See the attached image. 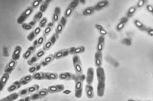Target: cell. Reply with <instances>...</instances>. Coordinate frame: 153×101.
I'll use <instances>...</instances> for the list:
<instances>
[{"label": "cell", "instance_id": "1", "mask_svg": "<svg viewBox=\"0 0 153 101\" xmlns=\"http://www.w3.org/2000/svg\"><path fill=\"white\" fill-rule=\"evenodd\" d=\"M96 75L97 79V94L99 97H103L105 94V72L102 67L97 68Z\"/></svg>", "mask_w": 153, "mask_h": 101}, {"label": "cell", "instance_id": "2", "mask_svg": "<svg viewBox=\"0 0 153 101\" xmlns=\"http://www.w3.org/2000/svg\"><path fill=\"white\" fill-rule=\"evenodd\" d=\"M85 79V76L83 74L77 75L75 85V96L77 98H81L83 94V82Z\"/></svg>", "mask_w": 153, "mask_h": 101}, {"label": "cell", "instance_id": "3", "mask_svg": "<svg viewBox=\"0 0 153 101\" xmlns=\"http://www.w3.org/2000/svg\"><path fill=\"white\" fill-rule=\"evenodd\" d=\"M34 9L31 6H29L27 7L25 10L21 14V15L18 17L17 22L18 24H22L25 23V21L27 20L28 18L33 12Z\"/></svg>", "mask_w": 153, "mask_h": 101}, {"label": "cell", "instance_id": "4", "mask_svg": "<svg viewBox=\"0 0 153 101\" xmlns=\"http://www.w3.org/2000/svg\"><path fill=\"white\" fill-rule=\"evenodd\" d=\"M73 62L75 71L76 72L77 75L83 74L82 64L78 55H74V56L73 58Z\"/></svg>", "mask_w": 153, "mask_h": 101}, {"label": "cell", "instance_id": "5", "mask_svg": "<svg viewBox=\"0 0 153 101\" xmlns=\"http://www.w3.org/2000/svg\"><path fill=\"white\" fill-rule=\"evenodd\" d=\"M49 93H57L63 91L65 90V86L63 84H57L50 85L47 88Z\"/></svg>", "mask_w": 153, "mask_h": 101}, {"label": "cell", "instance_id": "6", "mask_svg": "<svg viewBox=\"0 0 153 101\" xmlns=\"http://www.w3.org/2000/svg\"><path fill=\"white\" fill-rule=\"evenodd\" d=\"M17 65V61L11 59L8 62L4 68V72H6V73H8V74H11L15 69Z\"/></svg>", "mask_w": 153, "mask_h": 101}, {"label": "cell", "instance_id": "7", "mask_svg": "<svg viewBox=\"0 0 153 101\" xmlns=\"http://www.w3.org/2000/svg\"><path fill=\"white\" fill-rule=\"evenodd\" d=\"M85 79L88 85H92L94 79V70L93 68L90 67L87 69Z\"/></svg>", "mask_w": 153, "mask_h": 101}, {"label": "cell", "instance_id": "8", "mask_svg": "<svg viewBox=\"0 0 153 101\" xmlns=\"http://www.w3.org/2000/svg\"><path fill=\"white\" fill-rule=\"evenodd\" d=\"M77 75L69 72H61L58 75V78L61 80H75Z\"/></svg>", "mask_w": 153, "mask_h": 101}, {"label": "cell", "instance_id": "9", "mask_svg": "<svg viewBox=\"0 0 153 101\" xmlns=\"http://www.w3.org/2000/svg\"><path fill=\"white\" fill-rule=\"evenodd\" d=\"M10 75L11 74L8 73L4 72L1 77H0V92H1L7 85V82L10 78Z\"/></svg>", "mask_w": 153, "mask_h": 101}, {"label": "cell", "instance_id": "10", "mask_svg": "<svg viewBox=\"0 0 153 101\" xmlns=\"http://www.w3.org/2000/svg\"><path fill=\"white\" fill-rule=\"evenodd\" d=\"M22 52V47L20 45H17L12 54L11 59L18 62V60L20 59Z\"/></svg>", "mask_w": 153, "mask_h": 101}, {"label": "cell", "instance_id": "11", "mask_svg": "<svg viewBox=\"0 0 153 101\" xmlns=\"http://www.w3.org/2000/svg\"><path fill=\"white\" fill-rule=\"evenodd\" d=\"M94 63L97 68L102 67L103 63V54L102 52H96L94 56Z\"/></svg>", "mask_w": 153, "mask_h": 101}, {"label": "cell", "instance_id": "12", "mask_svg": "<svg viewBox=\"0 0 153 101\" xmlns=\"http://www.w3.org/2000/svg\"><path fill=\"white\" fill-rule=\"evenodd\" d=\"M61 13V7H59V6L55 7V9H54L52 18H51V20H52L53 23H55L59 20V17H60Z\"/></svg>", "mask_w": 153, "mask_h": 101}, {"label": "cell", "instance_id": "13", "mask_svg": "<svg viewBox=\"0 0 153 101\" xmlns=\"http://www.w3.org/2000/svg\"><path fill=\"white\" fill-rule=\"evenodd\" d=\"M36 48H37L34 47L33 45L30 46V47H28V48L26 49V51L23 54V58L25 60H28L31 57L32 55L34 54V52L36 51Z\"/></svg>", "mask_w": 153, "mask_h": 101}, {"label": "cell", "instance_id": "14", "mask_svg": "<svg viewBox=\"0 0 153 101\" xmlns=\"http://www.w3.org/2000/svg\"><path fill=\"white\" fill-rule=\"evenodd\" d=\"M69 54V52L68 49H61L55 52V54H54V57H55V59L58 60L67 57Z\"/></svg>", "mask_w": 153, "mask_h": 101}, {"label": "cell", "instance_id": "15", "mask_svg": "<svg viewBox=\"0 0 153 101\" xmlns=\"http://www.w3.org/2000/svg\"><path fill=\"white\" fill-rule=\"evenodd\" d=\"M22 86V85L20 82V81L19 80H16L14 82H13V83L9 87H8L7 90L9 93H12L15 92V91H17V90H19V88H20Z\"/></svg>", "mask_w": 153, "mask_h": 101}, {"label": "cell", "instance_id": "16", "mask_svg": "<svg viewBox=\"0 0 153 101\" xmlns=\"http://www.w3.org/2000/svg\"><path fill=\"white\" fill-rule=\"evenodd\" d=\"M85 93L88 99H93L94 96V88L92 85L86 84L85 86Z\"/></svg>", "mask_w": 153, "mask_h": 101}, {"label": "cell", "instance_id": "17", "mask_svg": "<svg viewBox=\"0 0 153 101\" xmlns=\"http://www.w3.org/2000/svg\"><path fill=\"white\" fill-rule=\"evenodd\" d=\"M19 97V95L18 93L14 92L11 93L9 95L0 99V101H15Z\"/></svg>", "mask_w": 153, "mask_h": 101}, {"label": "cell", "instance_id": "18", "mask_svg": "<svg viewBox=\"0 0 153 101\" xmlns=\"http://www.w3.org/2000/svg\"><path fill=\"white\" fill-rule=\"evenodd\" d=\"M54 26H55V23H53L52 21L47 23V26L45 27V29L43 31V36H44L45 37H46L47 36H48L52 31Z\"/></svg>", "mask_w": 153, "mask_h": 101}, {"label": "cell", "instance_id": "19", "mask_svg": "<svg viewBox=\"0 0 153 101\" xmlns=\"http://www.w3.org/2000/svg\"><path fill=\"white\" fill-rule=\"evenodd\" d=\"M54 60H55V57H54V55L50 54L41 62V65H42V67H46L48 65H49L50 63H51Z\"/></svg>", "mask_w": 153, "mask_h": 101}, {"label": "cell", "instance_id": "20", "mask_svg": "<svg viewBox=\"0 0 153 101\" xmlns=\"http://www.w3.org/2000/svg\"><path fill=\"white\" fill-rule=\"evenodd\" d=\"M104 43H105V39L104 36H100L98 39V42L96 47L97 52H102L104 48Z\"/></svg>", "mask_w": 153, "mask_h": 101}, {"label": "cell", "instance_id": "21", "mask_svg": "<svg viewBox=\"0 0 153 101\" xmlns=\"http://www.w3.org/2000/svg\"><path fill=\"white\" fill-rule=\"evenodd\" d=\"M33 78L34 80H46V72H36L32 74Z\"/></svg>", "mask_w": 153, "mask_h": 101}, {"label": "cell", "instance_id": "22", "mask_svg": "<svg viewBox=\"0 0 153 101\" xmlns=\"http://www.w3.org/2000/svg\"><path fill=\"white\" fill-rule=\"evenodd\" d=\"M33 80V76L31 74H28V75H26L25 76H23V77H22L20 79V82L21 83L22 85H26L30 83V82Z\"/></svg>", "mask_w": 153, "mask_h": 101}, {"label": "cell", "instance_id": "23", "mask_svg": "<svg viewBox=\"0 0 153 101\" xmlns=\"http://www.w3.org/2000/svg\"><path fill=\"white\" fill-rule=\"evenodd\" d=\"M128 20H129L128 17L123 18L122 19L120 20V21L119 22V23L117 24V26L116 27V31H121L122 29H123L125 24H126V23L128 21Z\"/></svg>", "mask_w": 153, "mask_h": 101}, {"label": "cell", "instance_id": "24", "mask_svg": "<svg viewBox=\"0 0 153 101\" xmlns=\"http://www.w3.org/2000/svg\"><path fill=\"white\" fill-rule=\"evenodd\" d=\"M42 68L41 63H36L34 65L31 66V67L28 69V72L30 74H34V73L39 71V70Z\"/></svg>", "mask_w": 153, "mask_h": 101}, {"label": "cell", "instance_id": "25", "mask_svg": "<svg viewBox=\"0 0 153 101\" xmlns=\"http://www.w3.org/2000/svg\"><path fill=\"white\" fill-rule=\"evenodd\" d=\"M51 2V1H49V0H46V1H43L42 4L40 6V8H39V11L41 12L42 13H44L46 12L47 10V9L50 5V3Z\"/></svg>", "mask_w": 153, "mask_h": 101}, {"label": "cell", "instance_id": "26", "mask_svg": "<svg viewBox=\"0 0 153 101\" xmlns=\"http://www.w3.org/2000/svg\"><path fill=\"white\" fill-rule=\"evenodd\" d=\"M109 1H105V0H104V1H101L99 2H98L97 3V4L94 6L96 10H99V9H102L105 7H107L108 5H109Z\"/></svg>", "mask_w": 153, "mask_h": 101}, {"label": "cell", "instance_id": "27", "mask_svg": "<svg viewBox=\"0 0 153 101\" xmlns=\"http://www.w3.org/2000/svg\"><path fill=\"white\" fill-rule=\"evenodd\" d=\"M58 79V74L56 72H46V80H55Z\"/></svg>", "mask_w": 153, "mask_h": 101}, {"label": "cell", "instance_id": "28", "mask_svg": "<svg viewBox=\"0 0 153 101\" xmlns=\"http://www.w3.org/2000/svg\"><path fill=\"white\" fill-rule=\"evenodd\" d=\"M133 23H134L135 26H136L139 30L142 31H146L147 27H146V26L144 25L140 20H135Z\"/></svg>", "mask_w": 153, "mask_h": 101}, {"label": "cell", "instance_id": "29", "mask_svg": "<svg viewBox=\"0 0 153 101\" xmlns=\"http://www.w3.org/2000/svg\"><path fill=\"white\" fill-rule=\"evenodd\" d=\"M96 9L94 7H89L86 8L85 10L83 11V14L84 15H92L93 14H94L96 11Z\"/></svg>", "mask_w": 153, "mask_h": 101}, {"label": "cell", "instance_id": "30", "mask_svg": "<svg viewBox=\"0 0 153 101\" xmlns=\"http://www.w3.org/2000/svg\"><path fill=\"white\" fill-rule=\"evenodd\" d=\"M26 88H27V90H28V92L29 94L32 93H35L39 90V85L34 84V85H31Z\"/></svg>", "mask_w": 153, "mask_h": 101}, {"label": "cell", "instance_id": "31", "mask_svg": "<svg viewBox=\"0 0 153 101\" xmlns=\"http://www.w3.org/2000/svg\"><path fill=\"white\" fill-rule=\"evenodd\" d=\"M39 59L36 57V56L34 54V56H33L32 57H31L28 60V62H27V64H28V65L30 66H32L33 65H34V64L36 63V62L39 60Z\"/></svg>", "mask_w": 153, "mask_h": 101}, {"label": "cell", "instance_id": "32", "mask_svg": "<svg viewBox=\"0 0 153 101\" xmlns=\"http://www.w3.org/2000/svg\"><path fill=\"white\" fill-rule=\"evenodd\" d=\"M37 92L39 94V95L40 96L41 98H43V97L47 96L49 93L47 88H42L40 90H38Z\"/></svg>", "mask_w": 153, "mask_h": 101}, {"label": "cell", "instance_id": "33", "mask_svg": "<svg viewBox=\"0 0 153 101\" xmlns=\"http://www.w3.org/2000/svg\"><path fill=\"white\" fill-rule=\"evenodd\" d=\"M48 23V19L47 17H43L42 19L39 21V27L41 28H44L46 27Z\"/></svg>", "mask_w": 153, "mask_h": 101}, {"label": "cell", "instance_id": "34", "mask_svg": "<svg viewBox=\"0 0 153 101\" xmlns=\"http://www.w3.org/2000/svg\"><path fill=\"white\" fill-rule=\"evenodd\" d=\"M137 8L136 6H133L131 7L129 9V10L128 11V12H127L128 17L129 18V17L132 16L135 13H136V11H137Z\"/></svg>", "mask_w": 153, "mask_h": 101}, {"label": "cell", "instance_id": "35", "mask_svg": "<svg viewBox=\"0 0 153 101\" xmlns=\"http://www.w3.org/2000/svg\"><path fill=\"white\" fill-rule=\"evenodd\" d=\"M73 11H74V9L73 8H71L70 7L68 6L65 10L64 16H65L66 18H68L70 16V15H72V14H73Z\"/></svg>", "mask_w": 153, "mask_h": 101}, {"label": "cell", "instance_id": "36", "mask_svg": "<svg viewBox=\"0 0 153 101\" xmlns=\"http://www.w3.org/2000/svg\"><path fill=\"white\" fill-rule=\"evenodd\" d=\"M42 18H43V13L39 11L34 15V16H33V20H34V21H36V22H38L42 19Z\"/></svg>", "mask_w": 153, "mask_h": 101}, {"label": "cell", "instance_id": "37", "mask_svg": "<svg viewBox=\"0 0 153 101\" xmlns=\"http://www.w3.org/2000/svg\"><path fill=\"white\" fill-rule=\"evenodd\" d=\"M53 44H52L51 41L50 40H48L46 43H45V44L44 45L43 49L46 51H47L50 49L51 48V47H53Z\"/></svg>", "mask_w": 153, "mask_h": 101}, {"label": "cell", "instance_id": "38", "mask_svg": "<svg viewBox=\"0 0 153 101\" xmlns=\"http://www.w3.org/2000/svg\"><path fill=\"white\" fill-rule=\"evenodd\" d=\"M65 27H63V26H62L61 23H59L58 22L57 27H56V29H55V34H58V35H59L60 34L62 33V31H63Z\"/></svg>", "mask_w": 153, "mask_h": 101}, {"label": "cell", "instance_id": "39", "mask_svg": "<svg viewBox=\"0 0 153 101\" xmlns=\"http://www.w3.org/2000/svg\"><path fill=\"white\" fill-rule=\"evenodd\" d=\"M85 51V47H83V46H82V47H80L75 48L74 54L78 55L79 54L84 52Z\"/></svg>", "mask_w": 153, "mask_h": 101}, {"label": "cell", "instance_id": "40", "mask_svg": "<svg viewBox=\"0 0 153 101\" xmlns=\"http://www.w3.org/2000/svg\"><path fill=\"white\" fill-rule=\"evenodd\" d=\"M43 1H42V0H35V1H33L32 2V4H31V7L34 9L38 7L39 6H41V4H42Z\"/></svg>", "mask_w": 153, "mask_h": 101}, {"label": "cell", "instance_id": "41", "mask_svg": "<svg viewBox=\"0 0 153 101\" xmlns=\"http://www.w3.org/2000/svg\"><path fill=\"white\" fill-rule=\"evenodd\" d=\"M46 51H45L44 49H40L39 51H38L35 54V55L36 56V57L39 59H41V57H42L45 54H46Z\"/></svg>", "mask_w": 153, "mask_h": 101}, {"label": "cell", "instance_id": "42", "mask_svg": "<svg viewBox=\"0 0 153 101\" xmlns=\"http://www.w3.org/2000/svg\"><path fill=\"white\" fill-rule=\"evenodd\" d=\"M59 35H58V34H53V35L51 37V38L49 39L50 41H51V42L52 43V44L54 45L55 44V43L57 42V41L58 40V39H59Z\"/></svg>", "mask_w": 153, "mask_h": 101}, {"label": "cell", "instance_id": "43", "mask_svg": "<svg viewBox=\"0 0 153 101\" xmlns=\"http://www.w3.org/2000/svg\"><path fill=\"white\" fill-rule=\"evenodd\" d=\"M36 35L34 32V31H33L32 32H31L28 35V36H27V39H28L30 42H32V41H34L36 39Z\"/></svg>", "mask_w": 153, "mask_h": 101}, {"label": "cell", "instance_id": "44", "mask_svg": "<svg viewBox=\"0 0 153 101\" xmlns=\"http://www.w3.org/2000/svg\"><path fill=\"white\" fill-rule=\"evenodd\" d=\"M21 25H22V29L25 30V31H30V30H31L33 29V27L31 26L28 23H24Z\"/></svg>", "mask_w": 153, "mask_h": 101}, {"label": "cell", "instance_id": "45", "mask_svg": "<svg viewBox=\"0 0 153 101\" xmlns=\"http://www.w3.org/2000/svg\"><path fill=\"white\" fill-rule=\"evenodd\" d=\"M19 96H21V97H24V96H26L27 95H28L29 93L28 92V90H27V88H24L23 90H22L21 91H20L19 93Z\"/></svg>", "mask_w": 153, "mask_h": 101}, {"label": "cell", "instance_id": "46", "mask_svg": "<svg viewBox=\"0 0 153 101\" xmlns=\"http://www.w3.org/2000/svg\"><path fill=\"white\" fill-rule=\"evenodd\" d=\"M45 40H46V37H45L44 36H41L40 37L39 39H37V41H38V47H41V46L44 44V43L45 42Z\"/></svg>", "mask_w": 153, "mask_h": 101}, {"label": "cell", "instance_id": "47", "mask_svg": "<svg viewBox=\"0 0 153 101\" xmlns=\"http://www.w3.org/2000/svg\"><path fill=\"white\" fill-rule=\"evenodd\" d=\"M67 18H66L65 16H62L61 18V19H59V23H61L62 26H63L64 27L66 26V25L67 24Z\"/></svg>", "mask_w": 153, "mask_h": 101}, {"label": "cell", "instance_id": "48", "mask_svg": "<svg viewBox=\"0 0 153 101\" xmlns=\"http://www.w3.org/2000/svg\"><path fill=\"white\" fill-rule=\"evenodd\" d=\"M30 97H31V101H33V100H36L39 99H41L40 96L39 95V94L38 93V92L36 91V92H35L34 94H33L31 96H30Z\"/></svg>", "mask_w": 153, "mask_h": 101}, {"label": "cell", "instance_id": "49", "mask_svg": "<svg viewBox=\"0 0 153 101\" xmlns=\"http://www.w3.org/2000/svg\"><path fill=\"white\" fill-rule=\"evenodd\" d=\"M146 1H145V0H140V1H138L137 2L136 7H137V8L142 7L146 4Z\"/></svg>", "mask_w": 153, "mask_h": 101}, {"label": "cell", "instance_id": "50", "mask_svg": "<svg viewBox=\"0 0 153 101\" xmlns=\"http://www.w3.org/2000/svg\"><path fill=\"white\" fill-rule=\"evenodd\" d=\"M78 3H79L78 1H76V0H75V1H72V2L70 3V4L69 5V6L71 8H73V9H74H74L77 6Z\"/></svg>", "mask_w": 153, "mask_h": 101}, {"label": "cell", "instance_id": "51", "mask_svg": "<svg viewBox=\"0 0 153 101\" xmlns=\"http://www.w3.org/2000/svg\"><path fill=\"white\" fill-rule=\"evenodd\" d=\"M17 101H31L30 96H24L22 97L20 99L17 100Z\"/></svg>", "mask_w": 153, "mask_h": 101}, {"label": "cell", "instance_id": "52", "mask_svg": "<svg viewBox=\"0 0 153 101\" xmlns=\"http://www.w3.org/2000/svg\"><path fill=\"white\" fill-rule=\"evenodd\" d=\"M41 30H42V29L40 27H36V28L34 29V30L33 31H34V34L36 35V36H38L40 33H41Z\"/></svg>", "mask_w": 153, "mask_h": 101}, {"label": "cell", "instance_id": "53", "mask_svg": "<svg viewBox=\"0 0 153 101\" xmlns=\"http://www.w3.org/2000/svg\"><path fill=\"white\" fill-rule=\"evenodd\" d=\"M146 10L151 14H152L153 13V6L152 5H149V4H148L146 6Z\"/></svg>", "mask_w": 153, "mask_h": 101}, {"label": "cell", "instance_id": "54", "mask_svg": "<svg viewBox=\"0 0 153 101\" xmlns=\"http://www.w3.org/2000/svg\"><path fill=\"white\" fill-rule=\"evenodd\" d=\"M146 31L149 36H151L152 37H153V29H152V28H151V27H148V28H146Z\"/></svg>", "mask_w": 153, "mask_h": 101}, {"label": "cell", "instance_id": "55", "mask_svg": "<svg viewBox=\"0 0 153 101\" xmlns=\"http://www.w3.org/2000/svg\"><path fill=\"white\" fill-rule=\"evenodd\" d=\"M95 27H96V28L99 31H101V29H104V27H103L101 24H96L95 25Z\"/></svg>", "mask_w": 153, "mask_h": 101}, {"label": "cell", "instance_id": "56", "mask_svg": "<svg viewBox=\"0 0 153 101\" xmlns=\"http://www.w3.org/2000/svg\"><path fill=\"white\" fill-rule=\"evenodd\" d=\"M99 33H100L101 36H104V37L105 35H107V31L105 29H101V31H99Z\"/></svg>", "mask_w": 153, "mask_h": 101}, {"label": "cell", "instance_id": "57", "mask_svg": "<svg viewBox=\"0 0 153 101\" xmlns=\"http://www.w3.org/2000/svg\"><path fill=\"white\" fill-rule=\"evenodd\" d=\"M36 23H37V22L36 21H34V20H32L31 21H30V22L28 23V24H29L31 26L33 27V28L36 26Z\"/></svg>", "mask_w": 153, "mask_h": 101}, {"label": "cell", "instance_id": "58", "mask_svg": "<svg viewBox=\"0 0 153 101\" xmlns=\"http://www.w3.org/2000/svg\"><path fill=\"white\" fill-rule=\"evenodd\" d=\"M34 47L38 48V41H37V39H35L34 41H33V44Z\"/></svg>", "mask_w": 153, "mask_h": 101}, {"label": "cell", "instance_id": "59", "mask_svg": "<svg viewBox=\"0 0 153 101\" xmlns=\"http://www.w3.org/2000/svg\"><path fill=\"white\" fill-rule=\"evenodd\" d=\"M63 93L65 94H69L71 93V91L70 90H66V91H63Z\"/></svg>", "mask_w": 153, "mask_h": 101}, {"label": "cell", "instance_id": "60", "mask_svg": "<svg viewBox=\"0 0 153 101\" xmlns=\"http://www.w3.org/2000/svg\"><path fill=\"white\" fill-rule=\"evenodd\" d=\"M128 101H140V100H137L133 99H129L128 100Z\"/></svg>", "mask_w": 153, "mask_h": 101}, {"label": "cell", "instance_id": "61", "mask_svg": "<svg viewBox=\"0 0 153 101\" xmlns=\"http://www.w3.org/2000/svg\"><path fill=\"white\" fill-rule=\"evenodd\" d=\"M148 101H151V100H148Z\"/></svg>", "mask_w": 153, "mask_h": 101}, {"label": "cell", "instance_id": "62", "mask_svg": "<svg viewBox=\"0 0 153 101\" xmlns=\"http://www.w3.org/2000/svg\"><path fill=\"white\" fill-rule=\"evenodd\" d=\"M0 95H1V92H0Z\"/></svg>", "mask_w": 153, "mask_h": 101}, {"label": "cell", "instance_id": "63", "mask_svg": "<svg viewBox=\"0 0 153 101\" xmlns=\"http://www.w3.org/2000/svg\"><path fill=\"white\" fill-rule=\"evenodd\" d=\"M80 101H82V100H80Z\"/></svg>", "mask_w": 153, "mask_h": 101}]
</instances>
